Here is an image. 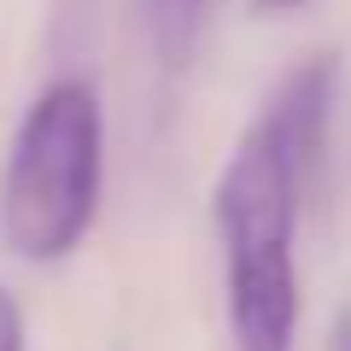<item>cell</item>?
<instances>
[{"label":"cell","mask_w":351,"mask_h":351,"mask_svg":"<svg viewBox=\"0 0 351 351\" xmlns=\"http://www.w3.org/2000/svg\"><path fill=\"white\" fill-rule=\"evenodd\" d=\"M328 351H351V304L334 316V328H328Z\"/></svg>","instance_id":"cell-6"},{"label":"cell","mask_w":351,"mask_h":351,"mask_svg":"<svg viewBox=\"0 0 351 351\" xmlns=\"http://www.w3.org/2000/svg\"><path fill=\"white\" fill-rule=\"evenodd\" d=\"M299 205L304 182L269 141V129L252 123L234 141L211 193L234 351H293L299 339Z\"/></svg>","instance_id":"cell-1"},{"label":"cell","mask_w":351,"mask_h":351,"mask_svg":"<svg viewBox=\"0 0 351 351\" xmlns=\"http://www.w3.org/2000/svg\"><path fill=\"white\" fill-rule=\"evenodd\" d=\"M0 351H29V328H24V304L0 287Z\"/></svg>","instance_id":"cell-5"},{"label":"cell","mask_w":351,"mask_h":351,"mask_svg":"<svg viewBox=\"0 0 351 351\" xmlns=\"http://www.w3.org/2000/svg\"><path fill=\"white\" fill-rule=\"evenodd\" d=\"M334 100H339V59L334 53H311V59H299L281 76L276 94H269V106L258 112V129H269V141L287 152V164L304 182V193H311L316 176H322Z\"/></svg>","instance_id":"cell-3"},{"label":"cell","mask_w":351,"mask_h":351,"mask_svg":"<svg viewBox=\"0 0 351 351\" xmlns=\"http://www.w3.org/2000/svg\"><path fill=\"white\" fill-rule=\"evenodd\" d=\"M258 12H293V6H304V0H252Z\"/></svg>","instance_id":"cell-7"},{"label":"cell","mask_w":351,"mask_h":351,"mask_svg":"<svg viewBox=\"0 0 351 351\" xmlns=\"http://www.w3.org/2000/svg\"><path fill=\"white\" fill-rule=\"evenodd\" d=\"M205 12H211V0H147V18H152V36H158L164 59L182 64L193 47V36H199Z\"/></svg>","instance_id":"cell-4"},{"label":"cell","mask_w":351,"mask_h":351,"mask_svg":"<svg viewBox=\"0 0 351 351\" xmlns=\"http://www.w3.org/2000/svg\"><path fill=\"white\" fill-rule=\"evenodd\" d=\"M106 188V112L94 82L59 76L24 106L0 170V240L24 263H64Z\"/></svg>","instance_id":"cell-2"}]
</instances>
